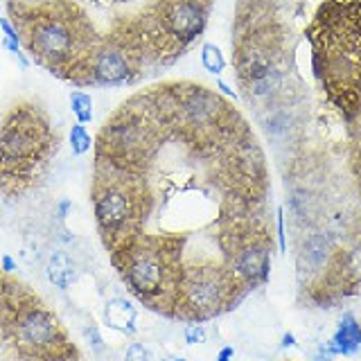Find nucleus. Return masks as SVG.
<instances>
[{
    "label": "nucleus",
    "instance_id": "obj_9",
    "mask_svg": "<svg viewBox=\"0 0 361 361\" xmlns=\"http://www.w3.org/2000/svg\"><path fill=\"white\" fill-rule=\"evenodd\" d=\"M90 82L95 84H122L131 77V61L120 48H102L88 61Z\"/></svg>",
    "mask_w": 361,
    "mask_h": 361
},
{
    "label": "nucleus",
    "instance_id": "obj_6",
    "mask_svg": "<svg viewBox=\"0 0 361 361\" xmlns=\"http://www.w3.org/2000/svg\"><path fill=\"white\" fill-rule=\"evenodd\" d=\"M135 217V201L122 188L106 185L95 192V219L104 235L122 233Z\"/></svg>",
    "mask_w": 361,
    "mask_h": 361
},
{
    "label": "nucleus",
    "instance_id": "obj_17",
    "mask_svg": "<svg viewBox=\"0 0 361 361\" xmlns=\"http://www.w3.org/2000/svg\"><path fill=\"white\" fill-rule=\"evenodd\" d=\"M282 84H285V75H282L280 68H276V71L269 73L267 77L255 79V82H248L246 90L251 97L262 99V97H271V95H276L278 90H282Z\"/></svg>",
    "mask_w": 361,
    "mask_h": 361
},
{
    "label": "nucleus",
    "instance_id": "obj_2",
    "mask_svg": "<svg viewBox=\"0 0 361 361\" xmlns=\"http://www.w3.org/2000/svg\"><path fill=\"white\" fill-rule=\"evenodd\" d=\"M122 276L131 287V291L138 293L142 300L163 296L169 278L167 253L154 246H127Z\"/></svg>",
    "mask_w": 361,
    "mask_h": 361
},
{
    "label": "nucleus",
    "instance_id": "obj_8",
    "mask_svg": "<svg viewBox=\"0 0 361 361\" xmlns=\"http://www.w3.org/2000/svg\"><path fill=\"white\" fill-rule=\"evenodd\" d=\"M59 338V321L48 310L32 307L18 319V341L30 348H52Z\"/></svg>",
    "mask_w": 361,
    "mask_h": 361
},
{
    "label": "nucleus",
    "instance_id": "obj_7",
    "mask_svg": "<svg viewBox=\"0 0 361 361\" xmlns=\"http://www.w3.org/2000/svg\"><path fill=\"white\" fill-rule=\"evenodd\" d=\"M233 274L246 285H262L271 276V255L264 242H246L233 257Z\"/></svg>",
    "mask_w": 361,
    "mask_h": 361
},
{
    "label": "nucleus",
    "instance_id": "obj_27",
    "mask_svg": "<svg viewBox=\"0 0 361 361\" xmlns=\"http://www.w3.org/2000/svg\"><path fill=\"white\" fill-rule=\"evenodd\" d=\"M0 269H3L5 271V274H14V271L18 269V264L14 262V257H11V255H3V257H0Z\"/></svg>",
    "mask_w": 361,
    "mask_h": 361
},
{
    "label": "nucleus",
    "instance_id": "obj_26",
    "mask_svg": "<svg viewBox=\"0 0 361 361\" xmlns=\"http://www.w3.org/2000/svg\"><path fill=\"white\" fill-rule=\"evenodd\" d=\"M0 30H3L5 39H9V41H14V43H18V45H20V37H18V32H16V27L11 25V23H9L7 18H0Z\"/></svg>",
    "mask_w": 361,
    "mask_h": 361
},
{
    "label": "nucleus",
    "instance_id": "obj_18",
    "mask_svg": "<svg viewBox=\"0 0 361 361\" xmlns=\"http://www.w3.org/2000/svg\"><path fill=\"white\" fill-rule=\"evenodd\" d=\"M71 111L79 124H86L93 120V97L82 90H73L71 93Z\"/></svg>",
    "mask_w": 361,
    "mask_h": 361
},
{
    "label": "nucleus",
    "instance_id": "obj_10",
    "mask_svg": "<svg viewBox=\"0 0 361 361\" xmlns=\"http://www.w3.org/2000/svg\"><path fill=\"white\" fill-rule=\"evenodd\" d=\"M235 66H237V71H240L242 82L248 84V82H255V79L267 77L269 73H274L276 56H274V50L267 48V45L248 41L237 48Z\"/></svg>",
    "mask_w": 361,
    "mask_h": 361
},
{
    "label": "nucleus",
    "instance_id": "obj_5",
    "mask_svg": "<svg viewBox=\"0 0 361 361\" xmlns=\"http://www.w3.org/2000/svg\"><path fill=\"white\" fill-rule=\"evenodd\" d=\"M208 23V9L203 0H172L163 9L165 37L180 43V48L195 41Z\"/></svg>",
    "mask_w": 361,
    "mask_h": 361
},
{
    "label": "nucleus",
    "instance_id": "obj_29",
    "mask_svg": "<svg viewBox=\"0 0 361 361\" xmlns=\"http://www.w3.org/2000/svg\"><path fill=\"white\" fill-rule=\"evenodd\" d=\"M217 88L221 90V93H224V95H228V97H237V95H235V90H231V86H228V84H226V82H224V79H217Z\"/></svg>",
    "mask_w": 361,
    "mask_h": 361
},
{
    "label": "nucleus",
    "instance_id": "obj_1",
    "mask_svg": "<svg viewBox=\"0 0 361 361\" xmlns=\"http://www.w3.org/2000/svg\"><path fill=\"white\" fill-rule=\"evenodd\" d=\"M52 145L50 127L39 109L16 106L0 129V174L18 178L43 161Z\"/></svg>",
    "mask_w": 361,
    "mask_h": 361
},
{
    "label": "nucleus",
    "instance_id": "obj_16",
    "mask_svg": "<svg viewBox=\"0 0 361 361\" xmlns=\"http://www.w3.org/2000/svg\"><path fill=\"white\" fill-rule=\"evenodd\" d=\"M338 259H341V267L336 271L341 274L343 285H348L353 291H361V240Z\"/></svg>",
    "mask_w": 361,
    "mask_h": 361
},
{
    "label": "nucleus",
    "instance_id": "obj_22",
    "mask_svg": "<svg viewBox=\"0 0 361 361\" xmlns=\"http://www.w3.org/2000/svg\"><path fill=\"white\" fill-rule=\"evenodd\" d=\"M84 336H86V341L90 343V348H93V353H97V355H102L104 353V338H102V334H99V330L95 325H86L84 327Z\"/></svg>",
    "mask_w": 361,
    "mask_h": 361
},
{
    "label": "nucleus",
    "instance_id": "obj_11",
    "mask_svg": "<svg viewBox=\"0 0 361 361\" xmlns=\"http://www.w3.org/2000/svg\"><path fill=\"white\" fill-rule=\"evenodd\" d=\"M178 109L190 127H206V124L217 122V113L226 106L219 102V97L210 95L206 88H192L180 99Z\"/></svg>",
    "mask_w": 361,
    "mask_h": 361
},
{
    "label": "nucleus",
    "instance_id": "obj_19",
    "mask_svg": "<svg viewBox=\"0 0 361 361\" xmlns=\"http://www.w3.org/2000/svg\"><path fill=\"white\" fill-rule=\"evenodd\" d=\"M201 63H203V68H206L210 75H221L224 68H226L224 54H221V50L214 43H203V48H201Z\"/></svg>",
    "mask_w": 361,
    "mask_h": 361
},
{
    "label": "nucleus",
    "instance_id": "obj_31",
    "mask_svg": "<svg viewBox=\"0 0 361 361\" xmlns=\"http://www.w3.org/2000/svg\"><path fill=\"white\" fill-rule=\"evenodd\" d=\"M71 208H73V203L68 201V199H63V201L59 203V217L66 219V217H68V210H71Z\"/></svg>",
    "mask_w": 361,
    "mask_h": 361
},
{
    "label": "nucleus",
    "instance_id": "obj_20",
    "mask_svg": "<svg viewBox=\"0 0 361 361\" xmlns=\"http://www.w3.org/2000/svg\"><path fill=\"white\" fill-rule=\"evenodd\" d=\"M291 127V116L287 111H274V113H269V116L264 118V129L269 135H274V138H278V135H285Z\"/></svg>",
    "mask_w": 361,
    "mask_h": 361
},
{
    "label": "nucleus",
    "instance_id": "obj_21",
    "mask_svg": "<svg viewBox=\"0 0 361 361\" xmlns=\"http://www.w3.org/2000/svg\"><path fill=\"white\" fill-rule=\"evenodd\" d=\"M90 145H93V140H90V133L86 131L84 124H73V129H71V149L75 156H84L88 149H90Z\"/></svg>",
    "mask_w": 361,
    "mask_h": 361
},
{
    "label": "nucleus",
    "instance_id": "obj_15",
    "mask_svg": "<svg viewBox=\"0 0 361 361\" xmlns=\"http://www.w3.org/2000/svg\"><path fill=\"white\" fill-rule=\"evenodd\" d=\"M104 323L122 334L135 332V307L127 298H111L104 305Z\"/></svg>",
    "mask_w": 361,
    "mask_h": 361
},
{
    "label": "nucleus",
    "instance_id": "obj_3",
    "mask_svg": "<svg viewBox=\"0 0 361 361\" xmlns=\"http://www.w3.org/2000/svg\"><path fill=\"white\" fill-rule=\"evenodd\" d=\"M231 291H233L231 278L214 267L190 269L180 278V293H183L185 307L192 314L201 316V319H208V316L217 314L226 305V300H228Z\"/></svg>",
    "mask_w": 361,
    "mask_h": 361
},
{
    "label": "nucleus",
    "instance_id": "obj_12",
    "mask_svg": "<svg viewBox=\"0 0 361 361\" xmlns=\"http://www.w3.org/2000/svg\"><path fill=\"white\" fill-rule=\"evenodd\" d=\"M334 251V237L330 233H312L302 242L298 253V271L300 274H321L327 267Z\"/></svg>",
    "mask_w": 361,
    "mask_h": 361
},
{
    "label": "nucleus",
    "instance_id": "obj_32",
    "mask_svg": "<svg viewBox=\"0 0 361 361\" xmlns=\"http://www.w3.org/2000/svg\"><path fill=\"white\" fill-rule=\"evenodd\" d=\"M314 361H334V357H330V355H319Z\"/></svg>",
    "mask_w": 361,
    "mask_h": 361
},
{
    "label": "nucleus",
    "instance_id": "obj_24",
    "mask_svg": "<svg viewBox=\"0 0 361 361\" xmlns=\"http://www.w3.org/2000/svg\"><path fill=\"white\" fill-rule=\"evenodd\" d=\"M124 361H149V353H147V348L138 341L129 343L127 353H124Z\"/></svg>",
    "mask_w": 361,
    "mask_h": 361
},
{
    "label": "nucleus",
    "instance_id": "obj_14",
    "mask_svg": "<svg viewBox=\"0 0 361 361\" xmlns=\"http://www.w3.org/2000/svg\"><path fill=\"white\" fill-rule=\"evenodd\" d=\"M45 276H48V282L56 289H71L73 282L77 280V267L73 262V257L68 255L61 248L50 253L48 262H45Z\"/></svg>",
    "mask_w": 361,
    "mask_h": 361
},
{
    "label": "nucleus",
    "instance_id": "obj_4",
    "mask_svg": "<svg viewBox=\"0 0 361 361\" xmlns=\"http://www.w3.org/2000/svg\"><path fill=\"white\" fill-rule=\"evenodd\" d=\"M75 34L68 23L61 18H39L37 25H32L30 45L43 61H48L54 71L56 66L71 63L75 56Z\"/></svg>",
    "mask_w": 361,
    "mask_h": 361
},
{
    "label": "nucleus",
    "instance_id": "obj_25",
    "mask_svg": "<svg viewBox=\"0 0 361 361\" xmlns=\"http://www.w3.org/2000/svg\"><path fill=\"white\" fill-rule=\"evenodd\" d=\"M278 246H280V253H287V235H285V208H278Z\"/></svg>",
    "mask_w": 361,
    "mask_h": 361
},
{
    "label": "nucleus",
    "instance_id": "obj_30",
    "mask_svg": "<svg viewBox=\"0 0 361 361\" xmlns=\"http://www.w3.org/2000/svg\"><path fill=\"white\" fill-rule=\"evenodd\" d=\"M293 345H296V336H293L291 332L282 334V348H293Z\"/></svg>",
    "mask_w": 361,
    "mask_h": 361
},
{
    "label": "nucleus",
    "instance_id": "obj_28",
    "mask_svg": "<svg viewBox=\"0 0 361 361\" xmlns=\"http://www.w3.org/2000/svg\"><path fill=\"white\" fill-rule=\"evenodd\" d=\"M233 357H235V348L226 345V348H221V350H219L217 361H233Z\"/></svg>",
    "mask_w": 361,
    "mask_h": 361
},
{
    "label": "nucleus",
    "instance_id": "obj_23",
    "mask_svg": "<svg viewBox=\"0 0 361 361\" xmlns=\"http://www.w3.org/2000/svg\"><path fill=\"white\" fill-rule=\"evenodd\" d=\"M183 338L188 345H197L206 341V327L203 325H188L183 330Z\"/></svg>",
    "mask_w": 361,
    "mask_h": 361
},
{
    "label": "nucleus",
    "instance_id": "obj_13",
    "mask_svg": "<svg viewBox=\"0 0 361 361\" xmlns=\"http://www.w3.org/2000/svg\"><path fill=\"white\" fill-rule=\"evenodd\" d=\"M361 348V323L353 314H343L332 341L321 348V355H355Z\"/></svg>",
    "mask_w": 361,
    "mask_h": 361
},
{
    "label": "nucleus",
    "instance_id": "obj_33",
    "mask_svg": "<svg viewBox=\"0 0 361 361\" xmlns=\"http://www.w3.org/2000/svg\"><path fill=\"white\" fill-rule=\"evenodd\" d=\"M174 361H185V359H183V357H178V359H174Z\"/></svg>",
    "mask_w": 361,
    "mask_h": 361
}]
</instances>
